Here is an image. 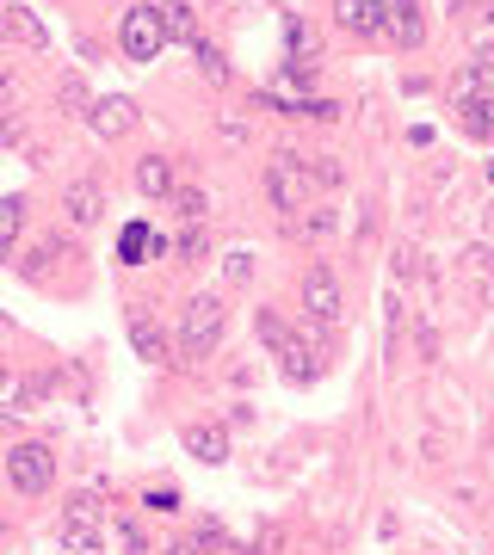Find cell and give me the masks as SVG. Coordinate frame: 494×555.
<instances>
[{
  "instance_id": "14",
  "label": "cell",
  "mask_w": 494,
  "mask_h": 555,
  "mask_svg": "<svg viewBox=\"0 0 494 555\" xmlns=\"http://www.w3.org/2000/svg\"><path fill=\"white\" fill-rule=\"evenodd\" d=\"M278 358H285V364H278V370H285V383H315V377H322V346L297 340V333L278 346Z\"/></svg>"
},
{
  "instance_id": "4",
  "label": "cell",
  "mask_w": 494,
  "mask_h": 555,
  "mask_svg": "<svg viewBox=\"0 0 494 555\" xmlns=\"http://www.w3.org/2000/svg\"><path fill=\"white\" fill-rule=\"evenodd\" d=\"M118 44L130 62H155L167 50V31H161V7H130L124 25H118Z\"/></svg>"
},
{
  "instance_id": "18",
  "label": "cell",
  "mask_w": 494,
  "mask_h": 555,
  "mask_svg": "<svg viewBox=\"0 0 494 555\" xmlns=\"http://www.w3.org/2000/svg\"><path fill=\"white\" fill-rule=\"evenodd\" d=\"M31 407V377H19V370L0 364V420H19Z\"/></svg>"
},
{
  "instance_id": "19",
  "label": "cell",
  "mask_w": 494,
  "mask_h": 555,
  "mask_svg": "<svg viewBox=\"0 0 494 555\" xmlns=\"http://www.w3.org/2000/svg\"><path fill=\"white\" fill-rule=\"evenodd\" d=\"M464 25H470V50H476V56H494V0L464 7Z\"/></svg>"
},
{
  "instance_id": "28",
  "label": "cell",
  "mask_w": 494,
  "mask_h": 555,
  "mask_svg": "<svg viewBox=\"0 0 494 555\" xmlns=\"http://www.w3.org/2000/svg\"><path fill=\"white\" fill-rule=\"evenodd\" d=\"M173 253H180V259H186V266H198V259L210 253V241H204V222H186V235H180V241H173Z\"/></svg>"
},
{
  "instance_id": "6",
  "label": "cell",
  "mask_w": 494,
  "mask_h": 555,
  "mask_svg": "<svg viewBox=\"0 0 494 555\" xmlns=\"http://www.w3.org/2000/svg\"><path fill=\"white\" fill-rule=\"evenodd\" d=\"M56 543L75 549V555H99V506L87 494H75L62 506V525H56Z\"/></svg>"
},
{
  "instance_id": "20",
  "label": "cell",
  "mask_w": 494,
  "mask_h": 555,
  "mask_svg": "<svg viewBox=\"0 0 494 555\" xmlns=\"http://www.w3.org/2000/svg\"><path fill=\"white\" fill-rule=\"evenodd\" d=\"M457 124H464V136L488 142L494 136V99H464V105H457Z\"/></svg>"
},
{
  "instance_id": "30",
  "label": "cell",
  "mask_w": 494,
  "mask_h": 555,
  "mask_svg": "<svg viewBox=\"0 0 494 555\" xmlns=\"http://www.w3.org/2000/svg\"><path fill=\"white\" fill-rule=\"evenodd\" d=\"M285 44H291V50H303V56H309V50H315V31H309V25H303V19H291V25H285Z\"/></svg>"
},
{
  "instance_id": "34",
  "label": "cell",
  "mask_w": 494,
  "mask_h": 555,
  "mask_svg": "<svg viewBox=\"0 0 494 555\" xmlns=\"http://www.w3.org/2000/svg\"><path fill=\"white\" fill-rule=\"evenodd\" d=\"M488 235H494V204H488Z\"/></svg>"
},
{
  "instance_id": "2",
  "label": "cell",
  "mask_w": 494,
  "mask_h": 555,
  "mask_svg": "<svg viewBox=\"0 0 494 555\" xmlns=\"http://www.w3.org/2000/svg\"><path fill=\"white\" fill-rule=\"evenodd\" d=\"M223 327H229V309H223V296H192L186 315H180V352L186 358H210L223 346Z\"/></svg>"
},
{
  "instance_id": "31",
  "label": "cell",
  "mask_w": 494,
  "mask_h": 555,
  "mask_svg": "<svg viewBox=\"0 0 494 555\" xmlns=\"http://www.w3.org/2000/svg\"><path fill=\"white\" fill-rule=\"evenodd\" d=\"M173 506H180V494H173V488H155L149 494V512H173Z\"/></svg>"
},
{
  "instance_id": "32",
  "label": "cell",
  "mask_w": 494,
  "mask_h": 555,
  "mask_svg": "<svg viewBox=\"0 0 494 555\" xmlns=\"http://www.w3.org/2000/svg\"><path fill=\"white\" fill-rule=\"evenodd\" d=\"M0 99H19V81H13L7 68H0Z\"/></svg>"
},
{
  "instance_id": "23",
  "label": "cell",
  "mask_w": 494,
  "mask_h": 555,
  "mask_svg": "<svg viewBox=\"0 0 494 555\" xmlns=\"http://www.w3.org/2000/svg\"><path fill=\"white\" fill-rule=\"evenodd\" d=\"M19 229H25V198H0V259L13 253Z\"/></svg>"
},
{
  "instance_id": "11",
  "label": "cell",
  "mask_w": 494,
  "mask_h": 555,
  "mask_svg": "<svg viewBox=\"0 0 494 555\" xmlns=\"http://www.w3.org/2000/svg\"><path fill=\"white\" fill-rule=\"evenodd\" d=\"M0 44H19V50H50V25L25 7H0Z\"/></svg>"
},
{
  "instance_id": "10",
  "label": "cell",
  "mask_w": 494,
  "mask_h": 555,
  "mask_svg": "<svg viewBox=\"0 0 494 555\" xmlns=\"http://www.w3.org/2000/svg\"><path fill=\"white\" fill-rule=\"evenodd\" d=\"M285 235H291V241H303V247H315V241H334V235H340V210L303 204V210H291V216H285Z\"/></svg>"
},
{
  "instance_id": "12",
  "label": "cell",
  "mask_w": 494,
  "mask_h": 555,
  "mask_svg": "<svg viewBox=\"0 0 494 555\" xmlns=\"http://www.w3.org/2000/svg\"><path fill=\"white\" fill-rule=\"evenodd\" d=\"M377 37H396L402 50H420V44H427V19H420L414 0H390V7H383V31H377Z\"/></svg>"
},
{
  "instance_id": "25",
  "label": "cell",
  "mask_w": 494,
  "mask_h": 555,
  "mask_svg": "<svg viewBox=\"0 0 494 555\" xmlns=\"http://www.w3.org/2000/svg\"><path fill=\"white\" fill-rule=\"evenodd\" d=\"M192 56H198V68H204V81H210V87H223V81H229V62H223V50H217V44L192 37Z\"/></svg>"
},
{
  "instance_id": "24",
  "label": "cell",
  "mask_w": 494,
  "mask_h": 555,
  "mask_svg": "<svg viewBox=\"0 0 494 555\" xmlns=\"http://www.w3.org/2000/svg\"><path fill=\"white\" fill-rule=\"evenodd\" d=\"M56 105L68 111V118H87V81H81V74H62V81H56Z\"/></svg>"
},
{
  "instance_id": "7",
  "label": "cell",
  "mask_w": 494,
  "mask_h": 555,
  "mask_svg": "<svg viewBox=\"0 0 494 555\" xmlns=\"http://www.w3.org/2000/svg\"><path fill=\"white\" fill-rule=\"evenodd\" d=\"M87 124H93V136H99V142L130 136V130H136V99H124V93L93 99V105H87Z\"/></svg>"
},
{
  "instance_id": "5",
  "label": "cell",
  "mask_w": 494,
  "mask_h": 555,
  "mask_svg": "<svg viewBox=\"0 0 494 555\" xmlns=\"http://www.w3.org/2000/svg\"><path fill=\"white\" fill-rule=\"evenodd\" d=\"M7 481L19 494H50V481H56L50 444H13V451H7Z\"/></svg>"
},
{
  "instance_id": "3",
  "label": "cell",
  "mask_w": 494,
  "mask_h": 555,
  "mask_svg": "<svg viewBox=\"0 0 494 555\" xmlns=\"http://www.w3.org/2000/svg\"><path fill=\"white\" fill-rule=\"evenodd\" d=\"M266 198L278 204V210H303L309 198H315V185H309V167H303V155H291V148H278V155L266 161Z\"/></svg>"
},
{
  "instance_id": "35",
  "label": "cell",
  "mask_w": 494,
  "mask_h": 555,
  "mask_svg": "<svg viewBox=\"0 0 494 555\" xmlns=\"http://www.w3.org/2000/svg\"><path fill=\"white\" fill-rule=\"evenodd\" d=\"M482 173H488V185H494V161H488V167H482Z\"/></svg>"
},
{
  "instance_id": "13",
  "label": "cell",
  "mask_w": 494,
  "mask_h": 555,
  "mask_svg": "<svg viewBox=\"0 0 494 555\" xmlns=\"http://www.w3.org/2000/svg\"><path fill=\"white\" fill-rule=\"evenodd\" d=\"M445 93H451V105H464V99H494V56L464 62V68L445 81Z\"/></svg>"
},
{
  "instance_id": "22",
  "label": "cell",
  "mask_w": 494,
  "mask_h": 555,
  "mask_svg": "<svg viewBox=\"0 0 494 555\" xmlns=\"http://www.w3.org/2000/svg\"><path fill=\"white\" fill-rule=\"evenodd\" d=\"M303 167H309V185H315V192H340V185H346L340 155H303Z\"/></svg>"
},
{
  "instance_id": "17",
  "label": "cell",
  "mask_w": 494,
  "mask_h": 555,
  "mask_svg": "<svg viewBox=\"0 0 494 555\" xmlns=\"http://www.w3.org/2000/svg\"><path fill=\"white\" fill-rule=\"evenodd\" d=\"M136 192H143V198H167L173 192V161L167 155H143V161H136Z\"/></svg>"
},
{
  "instance_id": "1",
  "label": "cell",
  "mask_w": 494,
  "mask_h": 555,
  "mask_svg": "<svg viewBox=\"0 0 494 555\" xmlns=\"http://www.w3.org/2000/svg\"><path fill=\"white\" fill-rule=\"evenodd\" d=\"M297 309H303V327L315 333V346H328L334 327H346V290H340V278H334L328 259L303 266V278H297Z\"/></svg>"
},
{
  "instance_id": "15",
  "label": "cell",
  "mask_w": 494,
  "mask_h": 555,
  "mask_svg": "<svg viewBox=\"0 0 494 555\" xmlns=\"http://www.w3.org/2000/svg\"><path fill=\"white\" fill-rule=\"evenodd\" d=\"M186 451L198 457V463H229V432L217 426V420H198V426H186Z\"/></svg>"
},
{
  "instance_id": "16",
  "label": "cell",
  "mask_w": 494,
  "mask_h": 555,
  "mask_svg": "<svg viewBox=\"0 0 494 555\" xmlns=\"http://www.w3.org/2000/svg\"><path fill=\"white\" fill-rule=\"evenodd\" d=\"M155 253H167V241L149 229V222H130V229L118 235V259H124V266H149Z\"/></svg>"
},
{
  "instance_id": "33",
  "label": "cell",
  "mask_w": 494,
  "mask_h": 555,
  "mask_svg": "<svg viewBox=\"0 0 494 555\" xmlns=\"http://www.w3.org/2000/svg\"><path fill=\"white\" fill-rule=\"evenodd\" d=\"M365 7H377V13H383V7H390V0H365Z\"/></svg>"
},
{
  "instance_id": "8",
  "label": "cell",
  "mask_w": 494,
  "mask_h": 555,
  "mask_svg": "<svg viewBox=\"0 0 494 555\" xmlns=\"http://www.w3.org/2000/svg\"><path fill=\"white\" fill-rule=\"evenodd\" d=\"M130 346H136V358L143 364H173V346H167V333H161V321L143 309V303H130Z\"/></svg>"
},
{
  "instance_id": "26",
  "label": "cell",
  "mask_w": 494,
  "mask_h": 555,
  "mask_svg": "<svg viewBox=\"0 0 494 555\" xmlns=\"http://www.w3.org/2000/svg\"><path fill=\"white\" fill-rule=\"evenodd\" d=\"M167 198H173V210H180L186 222H204V210H210V198L198 192V185H173V192H167Z\"/></svg>"
},
{
  "instance_id": "9",
  "label": "cell",
  "mask_w": 494,
  "mask_h": 555,
  "mask_svg": "<svg viewBox=\"0 0 494 555\" xmlns=\"http://www.w3.org/2000/svg\"><path fill=\"white\" fill-rule=\"evenodd\" d=\"M62 216L75 222V229H93V222L105 216V192H99V179H68V185H62Z\"/></svg>"
},
{
  "instance_id": "29",
  "label": "cell",
  "mask_w": 494,
  "mask_h": 555,
  "mask_svg": "<svg viewBox=\"0 0 494 555\" xmlns=\"http://www.w3.org/2000/svg\"><path fill=\"white\" fill-rule=\"evenodd\" d=\"M223 278H229V284H247V278H254V253H247V247H229V253H223Z\"/></svg>"
},
{
  "instance_id": "27",
  "label": "cell",
  "mask_w": 494,
  "mask_h": 555,
  "mask_svg": "<svg viewBox=\"0 0 494 555\" xmlns=\"http://www.w3.org/2000/svg\"><path fill=\"white\" fill-rule=\"evenodd\" d=\"M254 327H260V340H266L272 352H278V346H285V340H291V321H285V315H278V309H260V315H254Z\"/></svg>"
},
{
  "instance_id": "21",
  "label": "cell",
  "mask_w": 494,
  "mask_h": 555,
  "mask_svg": "<svg viewBox=\"0 0 494 555\" xmlns=\"http://www.w3.org/2000/svg\"><path fill=\"white\" fill-rule=\"evenodd\" d=\"M161 31H167V44H192V37H198V19H192L186 0H167V7H161Z\"/></svg>"
}]
</instances>
